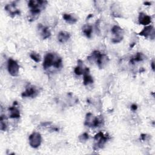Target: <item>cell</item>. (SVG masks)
<instances>
[{"instance_id": "cell-1", "label": "cell", "mask_w": 155, "mask_h": 155, "mask_svg": "<svg viewBox=\"0 0 155 155\" xmlns=\"http://www.w3.org/2000/svg\"><path fill=\"white\" fill-rule=\"evenodd\" d=\"M52 66L55 68H59L62 66V59L56 53H48L45 56L43 68L47 70Z\"/></svg>"}, {"instance_id": "cell-2", "label": "cell", "mask_w": 155, "mask_h": 155, "mask_svg": "<svg viewBox=\"0 0 155 155\" xmlns=\"http://www.w3.org/2000/svg\"><path fill=\"white\" fill-rule=\"evenodd\" d=\"M88 59L90 62H96L98 67L102 68L107 62L108 59L105 54H102L99 51H94L88 57Z\"/></svg>"}, {"instance_id": "cell-3", "label": "cell", "mask_w": 155, "mask_h": 155, "mask_svg": "<svg viewBox=\"0 0 155 155\" xmlns=\"http://www.w3.org/2000/svg\"><path fill=\"white\" fill-rule=\"evenodd\" d=\"M110 139V137L108 134H104L102 132L98 133L94 137V149L98 150L102 148Z\"/></svg>"}, {"instance_id": "cell-4", "label": "cell", "mask_w": 155, "mask_h": 155, "mask_svg": "<svg viewBox=\"0 0 155 155\" xmlns=\"http://www.w3.org/2000/svg\"><path fill=\"white\" fill-rule=\"evenodd\" d=\"M102 122V118L96 117L93 114L88 113L86 114L84 124L90 127H97L101 125Z\"/></svg>"}, {"instance_id": "cell-5", "label": "cell", "mask_w": 155, "mask_h": 155, "mask_svg": "<svg viewBox=\"0 0 155 155\" xmlns=\"http://www.w3.org/2000/svg\"><path fill=\"white\" fill-rule=\"evenodd\" d=\"M111 32L114 36L112 39V42L113 43H119L122 40L124 37V30L120 27L117 25L113 26L111 29Z\"/></svg>"}, {"instance_id": "cell-6", "label": "cell", "mask_w": 155, "mask_h": 155, "mask_svg": "<svg viewBox=\"0 0 155 155\" xmlns=\"http://www.w3.org/2000/svg\"><path fill=\"white\" fill-rule=\"evenodd\" d=\"M41 136L38 132H33L29 136V144L32 148H38L41 145Z\"/></svg>"}, {"instance_id": "cell-7", "label": "cell", "mask_w": 155, "mask_h": 155, "mask_svg": "<svg viewBox=\"0 0 155 155\" xmlns=\"http://www.w3.org/2000/svg\"><path fill=\"white\" fill-rule=\"evenodd\" d=\"M39 88L34 85L28 84L25 88V90L22 93V97H34L39 94Z\"/></svg>"}, {"instance_id": "cell-8", "label": "cell", "mask_w": 155, "mask_h": 155, "mask_svg": "<svg viewBox=\"0 0 155 155\" xmlns=\"http://www.w3.org/2000/svg\"><path fill=\"white\" fill-rule=\"evenodd\" d=\"M7 68L8 73L13 76H16L19 73V66L17 62L12 59H8Z\"/></svg>"}, {"instance_id": "cell-9", "label": "cell", "mask_w": 155, "mask_h": 155, "mask_svg": "<svg viewBox=\"0 0 155 155\" xmlns=\"http://www.w3.org/2000/svg\"><path fill=\"white\" fill-rule=\"evenodd\" d=\"M139 35L144 37H150L154 38V28L151 25H148L143 28V29L139 33Z\"/></svg>"}, {"instance_id": "cell-10", "label": "cell", "mask_w": 155, "mask_h": 155, "mask_svg": "<svg viewBox=\"0 0 155 155\" xmlns=\"http://www.w3.org/2000/svg\"><path fill=\"white\" fill-rule=\"evenodd\" d=\"M17 102L15 101L13 103V105L12 107H10L8 108L9 111V117L10 118L15 119V118H19L20 117V112L18 108L16 107Z\"/></svg>"}, {"instance_id": "cell-11", "label": "cell", "mask_w": 155, "mask_h": 155, "mask_svg": "<svg viewBox=\"0 0 155 155\" xmlns=\"http://www.w3.org/2000/svg\"><path fill=\"white\" fill-rule=\"evenodd\" d=\"M5 10L9 13L12 16H14L16 15H20L21 12L18 10L14 3L7 4L5 6Z\"/></svg>"}, {"instance_id": "cell-12", "label": "cell", "mask_w": 155, "mask_h": 155, "mask_svg": "<svg viewBox=\"0 0 155 155\" xmlns=\"http://www.w3.org/2000/svg\"><path fill=\"white\" fill-rule=\"evenodd\" d=\"M39 31L40 32L41 36L42 38L45 39L47 38H48L51 35V32L50 29L47 27H45L42 25L41 24H39L38 26Z\"/></svg>"}, {"instance_id": "cell-13", "label": "cell", "mask_w": 155, "mask_h": 155, "mask_svg": "<svg viewBox=\"0 0 155 155\" xmlns=\"http://www.w3.org/2000/svg\"><path fill=\"white\" fill-rule=\"evenodd\" d=\"M151 22V18L150 16L146 15L144 13H140L139 15V24L144 25H147Z\"/></svg>"}, {"instance_id": "cell-14", "label": "cell", "mask_w": 155, "mask_h": 155, "mask_svg": "<svg viewBox=\"0 0 155 155\" xmlns=\"http://www.w3.org/2000/svg\"><path fill=\"white\" fill-rule=\"evenodd\" d=\"M84 79L83 82L85 85H88L93 82V79L92 76L90 74V70L88 67H87L84 73Z\"/></svg>"}, {"instance_id": "cell-15", "label": "cell", "mask_w": 155, "mask_h": 155, "mask_svg": "<svg viewBox=\"0 0 155 155\" xmlns=\"http://www.w3.org/2000/svg\"><path fill=\"white\" fill-rule=\"evenodd\" d=\"M78 66L74 68V73L76 75H82V74H84L87 67H84V65H83V62L81 61V60H79L78 61Z\"/></svg>"}, {"instance_id": "cell-16", "label": "cell", "mask_w": 155, "mask_h": 155, "mask_svg": "<svg viewBox=\"0 0 155 155\" xmlns=\"http://www.w3.org/2000/svg\"><path fill=\"white\" fill-rule=\"evenodd\" d=\"M63 18L67 23L70 24H74L78 21V18L74 15L73 14L65 13L63 15Z\"/></svg>"}, {"instance_id": "cell-17", "label": "cell", "mask_w": 155, "mask_h": 155, "mask_svg": "<svg viewBox=\"0 0 155 155\" xmlns=\"http://www.w3.org/2000/svg\"><path fill=\"white\" fill-rule=\"evenodd\" d=\"M70 38V34L68 32L62 31L58 34V40L61 43L66 42Z\"/></svg>"}, {"instance_id": "cell-18", "label": "cell", "mask_w": 155, "mask_h": 155, "mask_svg": "<svg viewBox=\"0 0 155 155\" xmlns=\"http://www.w3.org/2000/svg\"><path fill=\"white\" fill-rule=\"evenodd\" d=\"M145 56L142 53H137L130 59V63L134 64L136 62H140L145 59Z\"/></svg>"}, {"instance_id": "cell-19", "label": "cell", "mask_w": 155, "mask_h": 155, "mask_svg": "<svg viewBox=\"0 0 155 155\" xmlns=\"http://www.w3.org/2000/svg\"><path fill=\"white\" fill-rule=\"evenodd\" d=\"M111 11L112 15L114 17H120V10L119 6L117 4H113L111 7Z\"/></svg>"}, {"instance_id": "cell-20", "label": "cell", "mask_w": 155, "mask_h": 155, "mask_svg": "<svg viewBox=\"0 0 155 155\" xmlns=\"http://www.w3.org/2000/svg\"><path fill=\"white\" fill-rule=\"evenodd\" d=\"M82 32L87 37V38H90L91 36V33L93 32V28L92 26L89 25V24H86L84 25L82 27Z\"/></svg>"}, {"instance_id": "cell-21", "label": "cell", "mask_w": 155, "mask_h": 155, "mask_svg": "<svg viewBox=\"0 0 155 155\" xmlns=\"http://www.w3.org/2000/svg\"><path fill=\"white\" fill-rule=\"evenodd\" d=\"M7 120L5 116L1 115L0 117V128L2 131L6 130L7 128Z\"/></svg>"}, {"instance_id": "cell-22", "label": "cell", "mask_w": 155, "mask_h": 155, "mask_svg": "<svg viewBox=\"0 0 155 155\" xmlns=\"http://www.w3.org/2000/svg\"><path fill=\"white\" fill-rule=\"evenodd\" d=\"M30 58L34 61H35L36 62H39L41 61V56H40V55L38 53H36V52L31 53L30 54Z\"/></svg>"}, {"instance_id": "cell-23", "label": "cell", "mask_w": 155, "mask_h": 155, "mask_svg": "<svg viewBox=\"0 0 155 155\" xmlns=\"http://www.w3.org/2000/svg\"><path fill=\"white\" fill-rule=\"evenodd\" d=\"M88 134L87 133H84L83 134H82L79 136V139L82 142H85L86 140H88Z\"/></svg>"}, {"instance_id": "cell-24", "label": "cell", "mask_w": 155, "mask_h": 155, "mask_svg": "<svg viewBox=\"0 0 155 155\" xmlns=\"http://www.w3.org/2000/svg\"><path fill=\"white\" fill-rule=\"evenodd\" d=\"M131 110H132L133 111H136V110H137V105H136V104H133V105H131Z\"/></svg>"}, {"instance_id": "cell-25", "label": "cell", "mask_w": 155, "mask_h": 155, "mask_svg": "<svg viewBox=\"0 0 155 155\" xmlns=\"http://www.w3.org/2000/svg\"><path fill=\"white\" fill-rule=\"evenodd\" d=\"M140 137H141V139H142V140H145V139H146L147 135H146L145 134H142L140 136Z\"/></svg>"}, {"instance_id": "cell-26", "label": "cell", "mask_w": 155, "mask_h": 155, "mask_svg": "<svg viewBox=\"0 0 155 155\" xmlns=\"http://www.w3.org/2000/svg\"><path fill=\"white\" fill-rule=\"evenodd\" d=\"M151 67H152V69H153V71H154V61H152V62H151Z\"/></svg>"}, {"instance_id": "cell-27", "label": "cell", "mask_w": 155, "mask_h": 155, "mask_svg": "<svg viewBox=\"0 0 155 155\" xmlns=\"http://www.w3.org/2000/svg\"><path fill=\"white\" fill-rule=\"evenodd\" d=\"M144 4H145V5H147H147H150L151 4V3H150V2H145Z\"/></svg>"}]
</instances>
